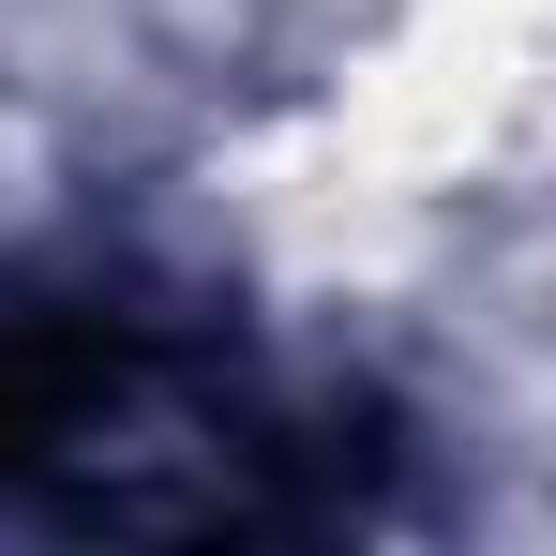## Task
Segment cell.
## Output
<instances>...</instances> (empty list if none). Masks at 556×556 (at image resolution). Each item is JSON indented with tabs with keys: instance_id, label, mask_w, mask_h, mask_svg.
Listing matches in <instances>:
<instances>
[{
	"instance_id": "6da1fadb",
	"label": "cell",
	"mask_w": 556,
	"mask_h": 556,
	"mask_svg": "<svg viewBox=\"0 0 556 556\" xmlns=\"http://www.w3.org/2000/svg\"><path fill=\"white\" fill-rule=\"evenodd\" d=\"M391 437L301 406L211 316L105 271L0 286V527L61 542H301L362 527Z\"/></svg>"
}]
</instances>
